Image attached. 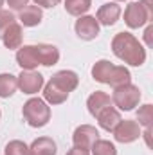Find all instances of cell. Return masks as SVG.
<instances>
[{"label":"cell","mask_w":153,"mask_h":155,"mask_svg":"<svg viewBox=\"0 0 153 155\" xmlns=\"http://www.w3.org/2000/svg\"><path fill=\"white\" fill-rule=\"evenodd\" d=\"M112 51H114V54L119 60H122L124 63L133 65V67H141L146 61L144 47L139 43V40L135 36H132L130 33L115 35V38L112 40Z\"/></svg>","instance_id":"1"},{"label":"cell","mask_w":153,"mask_h":155,"mask_svg":"<svg viewBox=\"0 0 153 155\" xmlns=\"http://www.w3.org/2000/svg\"><path fill=\"white\" fill-rule=\"evenodd\" d=\"M92 76L96 81L99 83H105V85H110V87H121V85H126L130 83V71L124 69V67H119L114 65L106 60H99L94 67H92Z\"/></svg>","instance_id":"2"},{"label":"cell","mask_w":153,"mask_h":155,"mask_svg":"<svg viewBox=\"0 0 153 155\" xmlns=\"http://www.w3.org/2000/svg\"><path fill=\"white\" fill-rule=\"evenodd\" d=\"M153 18V9L150 0H139V2H132L126 11H124V22L128 27L132 29H139L144 24L151 22Z\"/></svg>","instance_id":"3"},{"label":"cell","mask_w":153,"mask_h":155,"mask_svg":"<svg viewBox=\"0 0 153 155\" xmlns=\"http://www.w3.org/2000/svg\"><path fill=\"white\" fill-rule=\"evenodd\" d=\"M24 119L33 126V128H40V126H45L50 119V110L47 107V103L40 97H33L29 99L25 105H24Z\"/></svg>","instance_id":"4"},{"label":"cell","mask_w":153,"mask_h":155,"mask_svg":"<svg viewBox=\"0 0 153 155\" xmlns=\"http://www.w3.org/2000/svg\"><path fill=\"white\" fill-rule=\"evenodd\" d=\"M112 101L121 110H133L139 105V101H141V90L135 85H132V83L115 87Z\"/></svg>","instance_id":"5"},{"label":"cell","mask_w":153,"mask_h":155,"mask_svg":"<svg viewBox=\"0 0 153 155\" xmlns=\"http://www.w3.org/2000/svg\"><path fill=\"white\" fill-rule=\"evenodd\" d=\"M114 135L115 141H119V143H133L141 137V124L137 121H130V119L122 121L121 119V123L115 126Z\"/></svg>","instance_id":"6"},{"label":"cell","mask_w":153,"mask_h":155,"mask_svg":"<svg viewBox=\"0 0 153 155\" xmlns=\"http://www.w3.org/2000/svg\"><path fill=\"white\" fill-rule=\"evenodd\" d=\"M16 81H18V87L24 94H36L43 87V76L34 71H24L16 78Z\"/></svg>","instance_id":"7"},{"label":"cell","mask_w":153,"mask_h":155,"mask_svg":"<svg viewBox=\"0 0 153 155\" xmlns=\"http://www.w3.org/2000/svg\"><path fill=\"white\" fill-rule=\"evenodd\" d=\"M99 139V132L90 126V124H81L79 128H76L74 135H72V141H74V146H79V148H92V144Z\"/></svg>","instance_id":"8"},{"label":"cell","mask_w":153,"mask_h":155,"mask_svg":"<svg viewBox=\"0 0 153 155\" xmlns=\"http://www.w3.org/2000/svg\"><path fill=\"white\" fill-rule=\"evenodd\" d=\"M76 35L81 40H94L99 35V24L94 16H79L76 22Z\"/></svg>","instance_id":"9"},{"label":"cell","mask_w":153,"mask_h":155,"mask_svg":"<svg viewBox=\"0 0 153 155\" xmlns=\"http://www.w3.org/2000/svg\"><path fill=\"white\" fill-rule=\"evenodd\" d=\"M86 107H88V112H90L92 116L97 117L101 112H103V110H105V108L112 107V99H110V96H108L106 92L97 90V92H94V94L88 97Z\"/></svg>","instance_id":"10"},{"label":"cell","mask_w":153,"mask_h":155,"mask_svg":"<svg viewBox=\"0 0 153 155\" xmlns=\"http://www.w3.org/2000/svg\"><path fill=\"white\" fill-rule=\"evenodd\" d=\"M58 88H61L63 92H72L74 88L77 87V83H79V78H77L76 72H72V71H60V72H56L52 79H50Z\"/></svg>","instance_id":"11"},{"label":"cell","mask_w":153,"mask_h":155,"mask_svg":"<svg viewBox=\"0 0 153 155\" xmlns=\"http://www.w3.org/2000/svg\"><path fill=\"white\" fill-rule=\"evenodd\" d=\"M34 51H36V56H38L40 65L50 67V65H56L58 60H60V51H58L54 45L38 43V45H34Z\"/></svg>","instance_id":"12"},{"label":"cell","mask_w":153,"mask_h":155,"mask_svg":"<svg viewBox=\"0 0 153 155\" xmlns=\"http://www.w3.org/2000/svg\"><path fill=\"white\" fill-rule=\"evenodd\" d=\"M16 61L22 69L25 71H33L40 65L38 56H36V51H34V45H25L22 49H18L16 52Z\"/></svg>","instance_id":"13"},{"label":"cell","mask_w":153,"mask_h":155,"mask_svg":"<svg viewBox=\"0 0 153 155\" xmlns=\"http://www.w3.org/2000/svg\"><path fill=\"white\" fill-rule=\"evenodd\" d=\"M119 15H121V7L110 2V4H105L99 7L97 11V24H103V25H114L115 22L119 20Z\"/></svg>","instance_id":"14"},{"label":"cell","mask_w":153,"mask_h":155,"mask_svg":"<svg viewBox=\"0 0 153 155\" xmlns=\"http://www.w3.org/2000/svg\"><path fill=\"white\" fill-rule=\"evenodd\" d=\"M97 121H99V126H101L103 130L114 132L115 126L121 123V116H119V112H117L115 108L108 107V108H105V110L97 116Z\"/></svg>","instance_id":"15"},{"label":"cell","mask_w":153,"mask_h":155,"mask_svg":"<svg viewBox=\"0 0 153 155\" xmlns=\"http://www.w3.org/2000/svg\"><path fill=\"white\" fill-rule=\"evenodd\" d=\"M29 155H56V143L50 137H38L31 144Z\"/></svg>","instance_id":"16"},{"label":"cell","mask_w":153,"mask_h":155,"mask_svg":"<svg viewBox=\"0 0 153 155\" xmlns=\"http://www.w3.org/2000/svg\"><path fill=\"white\" fill-rule=\"evenodd\" d=\"M43 18V13L38 5H25L22 11H20V22L25 25V27H34L38 25Z\"/></svg>","instance_id":"17"},{"label":"cell","mask_w":153,"mask_h":155,"mask_svg":"<svg viewBox=\"0 0 153 155\" xmlns=\"http://www.w3.org/2000/svg\"><path fill=\"white\" fill-rule=\"evenodd\" d=\"M22 38H24V35H22V25H18L16 22L2 35L4 45H5L7 49H18V47L22 45Z\"/></svg>","instance_id":"18"},{"label":"cell","mask_w":153,"mask_h":155,"mask_svg":"<svg viewBox=\"0 0 153 155\" xmlns=\"http://www.w3.org/2000/svg\"><path fill=\"white\" fill-rule=\"evenodd\" d=\"M43 97H45V101H49L50 105H61L63 101H67L69 94H67V92H63L61 88H58L52 81H49V83L45 85Z\"/></svg>","instance_id":"19"},{"label":"cell","mask_w":153,"mask_h":155,"mask_svg":"<svg viewBox=\"0 0 153 155\" xmlns=\"http://www.w3.org/2000/svg\"><path fill=\"white\" fill-rule=\"evenodd\" d=\"M18 81L13 74H0V97H9L16 92Z\"/></svg>","instance_id":"20"},{"label":"cell","mask_w":153,"mask_h":155,"mask_svg":"<svg viewBox=\"0 0 153 155\" xmlns=\"http://www.w3.org/2000/svg\"><path fill=\"white\" fill-rule=\"evenodd\" d=\"M92 5V0H65V9L72 16H81L85 15Z\"/></svg>","instance_id":"21"},{"label":"cell","mask_w":153,"mask_h":155,"mask_svg":"<svg viewBox=\"0 0 153 155\" xmlns=\"http://www.w3.org/2000/svg\"><path fill=\"white\" fill-rule=\"evenodd\" d=\"M92 155H117V150H115V146L110 141L97 139L92 144Z\"/></svg>","instance_id":"22"},{"label":"cell","mask_w":153,"mask_h":155,"mask_svg":"<svg viewBox=\"0 0 153 155\" xmlns=\"http://www.w3.org/2000/svg\"><path fill=\"white\" fill-rule=\"evenodd\" d=\"M5 155H29V146L22 141H11L5 144Z\"/></svg>","instance_id":"23"},{"label":"cell","mask_w":153,"mask_h":155,"mask_svg":"<svg viewBox=\"0 0 153 155\" xmlns=\"http://www.w3.org/2000/svg\"><path fill=\"white\" fill-rule=\"evenodd\" d=\"M137 119H139V124H142L144 128H151V121H153V107L151 105L141 107L139 112H137Z\"/></svg>","instance_id":"24"},{"label":"cell","mask_w":153,"mask_h":155,"mask_svg":"<svg viewBox=\"0 0 153 155\" xmlns=\"http://www.w3.org/2000/svg\"><path fill=\"white\" fill-rule=\"evenodd\" d=\"M13 24H15V16H13V13H9V11H2V9H0V38H2V35H4Z\"/></svg>","instance_id":"25"},{"label":"cell","mask_w":153,"mask_h":155,"mask_svg":"<svg viewBox=\"0 0 153 155\" xmlns=\"http://www.w3.org/2000/svg\"><path fill=\"white\" fill-rule=\"evenodd\" d=\"M27 2H29V0H7L9 7H11V9H18V11H22V9L27 5Z\"/></svg>","instance_id":"26"},{"label":"cell","mask_w":153,"mask_h":155,"mask_svg":"<svg viewBox=\"0 0 153 155\" xmlns=\"http://www.w3.org/2000/svg\"><path fill=\"white\" fill-rule=\"evenodd\" d=\"M61 0H34V4L38 5V7H54V5H58Z\"/></svg>","instance_id":"27"},{"label":"cell","mask_w":153,"mask_h":155,"mask_svg":"<svg viewBox=\"0 0 153 155\" xmlns=\"http://www.w3.org/2000/svg\"><path fill=\"white\" fill-rule=\"evenodd\" d=\"M67 155H90L88 153V150H85V148H79V146H74V148H70Z\"/></svg>","instance_id":"28"},{"label":"cell","mask_w":153,"mask_h":155,"mask_svg":"<svg viewBox=\"0 0 153 155\" xmlns=\"http://www.w3.org/2000/svg\"><path fill=\"white\" fill-rule=\"evenodd\" d=\"M151 33H153V27L148 25V29H146V33H144V38H146V43H148V45H151Z\"/></svg>","instance_id":"29"},{"label":"cell","mask_w":153,"mask_h":155,"mask_svg":"<svg viewBox=\"0 0 153 155\" xmlns=\"http://www.w3.org/2000/svg\"><path fill=\"white\" fill-rule=\"evenodd\" d=\"M150 135H151V128H146L144 137H146V144H148V146H151V139H150Z\"/></svg>","instance_id":"30"},{"label":"cell","mask_w":153,"mask_h":155,"mask_svg":"<svg viewBox=\"0 0 153 155\" xmlns=\"http://www.w3.org/2000/svg\"><path fill=\"white\" fill-rule=\"evenodd\" d=\"M2 4H4V0H0V7H2Z\"/></svg>","instance_id":"31"},{"label":"cell","mask_w":153,"mask_h":155,"mask_svg":"<svg viewBox=\"0 0 153 155\" xmlns=\"http://www.w3.org/2000/svg\"><path fill=\"white\" fill-rule=\"evenodd\" d=\"M119 2H122V0H119Z\"/></svg>","instance_id":"32"},{"label":"cell","mask_w":153,"mask_h":155,"mask_svg":"<svg viewBox=\"0 0 153 155\" xmlns=\"http://www.w3.org/2000/svg\"><path fill=\"white\" fill-rule=\"evenodd\" d=\"M0 116H2V112H0Z\"/></svg>","instance_id":"33"}]
</instances>
